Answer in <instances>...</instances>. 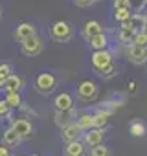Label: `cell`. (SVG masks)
I'll return each instance as SVG.
<instances>
[{"label":"cell","instance_id":"obj_27","mask_svg":"<svg viewBox=\"0 0 147 156\" xmlns=\"http://www.w3.org/2000/svg\"><path fill=\"white\" fill-rule=\"evenodd\" d=\"M132 44H136V46H143V48H147V30H142V31H136V33H134V39H132Z\"/></svg>","mask_w":147,"mask_h":156},{"label":"cell","instance_id":"obj_8","mask_svg":"<svg viewBox=\"0 0 147 156\" xmlns=\"http://www.w3.org/2000/svg\"><path fill=\"white\" fill-rule=\"evenodd\" d=\"M83 132H85V130H83L76 121H72V123H68V125H64V127L61 129V138H63L64 143H68V141H76V140H81Z\"/></svg>","mask_w":147,"mask_h":156},{"label":"cell","instance_id":"obj_33","mask_svg":"<svg viewBox=\"0 0 147 156\" xmlns=\"http://www.w3.org/2000/svg\"><path fill=\"white\" fill-rule=\"evenodd\" d=\"M0 156H11V149L2 143V145H0Z\"/></svg>","mask_w":147,"mask_h":156},{"label":"cell","instance_id":"obj_1","mask_svg":"<svg viewBox=\"0 0 147 156\" xmlns=\"http://www.w3.org/2000/svg\"><path fill=\"white\" fill-rule=\"evenodd\" d=\"M74 35H76V30L74 26L66 20H57L50 26V37L52 41L55 42H63V44H68L74 41Z\"/></svg>","mask_w":147,"mask_h":156},{"label":"cell","instance_id":"obj_25","mask_svg":"<svg viewBox=\"0 0 147 156\" xmlns=\"http://www.w3.org/2000/svg\"><path fill=\"white\" fill-rule=\"evenodd\" d=\"M131 15H132V9H131V8H114V19H116L118 22L127 20Z\"/></svg>","mask_w":147,"mask_h":156},{"label":"cell","instance_id":"obj_4","mask_svg":"<svg viewBox=\"0 0 147 156\" xmlns=\"http://www.w3.org/2000/svg\"><path fill=\"white\" fill-rule=\"evenodd\" d=\"M112 61H114V57L109 51V48H105V50H94L92 55H90V64H92V70L96 73L101 72L105 66H109Z\"/></svg>","mask_w":147,"mask_h":156},{"label":"cell","instance_id":"obj_20","mask_svg":"<svg viewBox=\"0 0 147 156\" xmlns=\"http://www.w3.org/2000/svg\"><path fill=\"white\" fill-rule=\"evenodd\" d=\"M88 44H90L92 50H105V48H109V37L105 33H99V35L92 37L88 41Z\"/></svg>","mask_w":147,"mask_h":156},{"label":"cell","instance_id":"obj_31","mask_svg":"<svg viewBox=\"0 0 147 156\" xmlns=\"http://www.w3.org/2000/svg\"><path fill=\"white\" fill-rule=\"evenodd\" d=\"M114 8H131L129 0H112V9Z\"/></svg>","mask_w":147,"mask_h":156},{"label":"cell","instance_id":"obj_32","mask_svg":"<svg viewBox=\"0 0 147 156\" xmlns=\"http://www.w3.org/2000/svg\"><path fill=\"white\" fill-rule=\"evenodd\" d=\"M127 90H129L131 94H136V90H138V85H136V81H129V83H127Z\"/></svg>","mask_w":147,"mask_h":156},{"label":"cell","instance_id":"obj_22","mask_svg":"<svg viewBox=\"0 0 147 156\" xmlns=\"http://www.w3.org/2000/svg\"><path fill=\"white\" fill-rule=\"evenodd\" d=\"M4 99L8 101V105L11 108H20L22 107V96H20V92H6Z\"/></svg>","mask_w":147,"mask_h":156},{"label":"cell","instance_id":"obj_9","mask_svg":"<svg viewBox=\"0 0 147 156\" xmlns=\"http://www.w3.org/2000/svg\"><path fill=\"white\" fill-rule=\"evenodd\" d=\"M37 33V30H35V26L31 24V22H20L17 28H15V41L20 44L22 41H26V39H30L31 35H35Z\"/></svg>","mask_w":147,"mask_h":156},{"label":"cell","instance_id":"obj_24","mask_svg":"<svg viewBox=\"0 0 147 156\" xmlns=\"http://www.w3.org/2000/svg\"><path fill=\"white\" fill-rule=\"evenodd\" d=\"M88 156H112V151H110L107 145L99 143V145H94V147H90V152H88Z\"/></svg>","mask_w":147,"mask_h":156},{"label":"cell","instance_id":"obj_2","mask_svg":"<svg viewBox=\"0 0 147 156\" xmlns=\"http://www.w3.org/2000/svg\"><path fill=\"white\" fill-rule=\"evenodd\" d=\"M57 83H59L57 77L52 72H41V73L35 75V79H33V88L41 96H50V94L55 92Z\"/></svg>","mask_w":147,"mask_h":156},{"label":"cell","instance_id":"obj_5","mask_svg":"<svg viewBox=\"0 0 147 156\" xmlns=\"http://www.w3.org/2000/svg\"><path fill=\"white\" fill-rule=\"evenodd\" d=\"M98 94H99V90H98V85L94 83V81H81L79 85H77V99H81V101H94L96 98H98Z\"/></svg>","mask_w":147,"mask_h":156},{"label":"cell","instance_id":"obj_28","mask_svg":"<svg viewBox=\"0 0 147 156\" xmlns=\"http://www.w3.org/2000/svg\"><path fill=\"white\" fill-rule=\"evenodd\" d=\"M129 6L134 13H138V11H143V8L147 6V0H129Z\"/></svg>","mask_w":147,"mask_h":156},{"label":"cell","instance_id":"obj_10","mask_svg":"<svg viewBox=\"0 0 147 156\" xmlns=\"http://www.w3.org/2000/svg\"><path fill=\"white\" fill-rule=\"evenodd\" d=\"M83 141H85V145H88V147L99 145V143L105 141V130H103V129H94V127H92V129H88V130L85 132Z\"/></svg>","mask_w":147,"mask_h":156},{"label":"cell","instance_id":"obj_19","mask_svg":"<svg viewBox=\"0 0 147 156\" xmlns=\"http://www.w3.org/2000/svg\"><path fill=\"white\" fill-rule=\"evenodd\" d=\"M92 119H94L92 112H88V110H81V112L77 114V118H76V123H77L83 130H88V129H92Z\"/></svg>","mask_w":147,"mask_h":156},{"label":"cell","instance_id":"obj_14","mask_svg":"<svg viewBox=\"0 0 147 156\" xmlns=\"http://www.w3.org/2000/svg\"><path fill=\"white\" fill-rule=\"evenodd\" d=\"M74 116H76V107H74V108H68V110H55L53 121H55V125H57L59 129H63L64 125H68V123L74 121Z\"/></svg>","mask_w":147,"mask_h":156},{"label":"cell","instance_id":"obj_23","mask_svg":"<svg viewBox=\"0 0 147 156\" xmlns=\"http://www.w3.org/2000/svg\"><path fill=\"white\" fill-rule=\"evenodd\" d=\"M98 75L101 77V79H112V77H116V75H118V64L112 61L109 66H105L101 72H98Z\"/></svg>","mask_w":147,"mask_h":156},{"label":"cell","instance_id":"obj_18","mask_svg":"<svg viewBox=\"0 0 147 156\" xmlns=\"http://www.w3.org/2000/svg\"><path fill=\"white\" fill-rule=\"evenodd\" d=\"M134 30L132 28H123V26H120V30H118V33H116V37H118V41L121 42V44H125V46H129V44H132V39H134Z\"/></svg>","mask_w":147,"mask_h":156},{"label":"cell","instance_id":"obj_17","mask_svg":"<svg viewBox=\"0 0 147 156\" xmlns=\"http://www.w3.org/2000/svg\"><path fill=\"white\" fill-rule=\"evenodd\" d=\"M92 116H94V119H92V127L94 129H107V125H109V112H105V110H101V108H98L96 112H92Z\"/></svg>","mask_w":147,"mask_h":156},{"label":"cell","instance_id":"obj_26","mask_svg":"<svg viewBox=\"0 0 147 156\" xmlns=\"http://www.w3.org/2000/svg\"><path fill=\"white\" fill-rule=\"evenodd\" d=\"M13 73V66L9 62H0V88H2L4 81H6V77Z\"/></svg>","mask_w":147,"mask_h":156},{"label":"cell","instance_id":"obj_30","mask_svg":"<svg viewBox=\"0 0 147 156\" xmlns=\"http://www.w3.org/2000/svg\"><path fill=\"white\" fill-rule=\"evenodd\" d=\"M98 2V0H74V4H76L77 8H90Z\"/></svg>","mask_w":147,"mask_h":156},{"label":"cell","instance_id":"obj_7","mask_svg":"<svg viewBox=\"0 0 147 156\" xmlns=\"http://www.w3.org/2000/svg\"><path fill=\"white\" fill-rule=\"evenodd\" d=\"M11 127L15 129V132H17L22 140H30V138L33 136V125H31V121L26 119V118H17V119H13V121H11Z\"/></svg>","mask_w":147,"mask_h":156},{"label":"cell","instance_id":"obj_12","mask_svg":"<svg viewBox=\"0 0 147 156\" xmlns=\"http://www.w3.org/2000/svg\"><path fill=\"white\" fill-rule=\"evenodd\" d=\"M22 87H24V79L17 73H11V75L6 77V81L2 85V90L4 92H20Z\"/></svg>","mask_w":147,"mask_h":156},{"label":"cell","instance_id":"obj_3","mask_svg":"<svg viewBox=\"0 0 147 156\" xmlns=\"http://www.w3.org/2000/svg\"><path fill=\"white\" fill-rule=\"evenodd\" d=\"M42 50H44V42L37 33L20 42V51L24 55H28V57H37V55L42 53Z\"/></svg>","mask_w":147,"mask_h":156},{"label":"cell","instance_id":"obj_16","mask_svg":"<svg viewBox=\"0 0 147 156\" xmlns=\"http://www.w3.org/2000/svg\"><path fill=\"white\" fill-rule=\"evenodd\" d=\"M74 108V98L70 92H61L55 96V110H68Z\"/></svg>","mask_w":147,"mask_h":156},{"label":"cell","instance_id":"obj_11","mask_svg":"<svg viewBox=\"0 0 147 156\" xmlns=\"http://www.w3.org/2000/svg\"><path fill=\"white\" fill-rule=\"evenodd\" d=\"M99 33H105V28H103L98 20H88V22H85V26L81 28V35H83L85 41H90L92 37H96V35H99Z\"/></svg>","mask_w":147,"mask_h":156},{"label":"cell","instance_id":"obj_21","mask_svg":"<svg viewBox=\"0 0 147 156\" xmlns=\"http://www.w3.org/2000/svg\"><path fill=\"white\" fill-rule=\"evenodd\" d=\"M129 132H131V136H134V138H142V136H145L147 127H145L143 121L134 119V121H131V125H129Z\"/></svg>","mask_w":147,"mask_h":156},{"label":"cell","instance_id":"obj_36","mask_svg":"<svg viewBox=\"0 0 147 156\" xmlns=\"http://www.w3.org/2000/svg\"><path fill=\"white\" fill-rule=\"evenodd\" d=\"M17 156H22V154H17Z\"/></svg>","mask_w":147,"mask_h":156},{"label":"cell","instance_id":"obj_6","mask_svg":"<svg viewBox=\"0 0 147 156\" xmlns=\"http://www.w3.org/2000/svg\"><path fill=\"white\" fill-rule=\"evenodd\" d=\"M127 59L136 64V66H142L147 62V48L143 46H136V44H129L127 48Z\"/></svg>","mask_w":147,"mask_h":156},{"label":"cell","instance_id":"obj_35","mask_svg":"<svg viewBox=\"0 0 147 156\" xmlns=\"http://www.w3.org/2000/svg\"><path fill=\"white\" fill-rule=\"evenodd\" d=\"M30 156H41V154H30Z\"/></svg>","mask_w":147,"mask_h":156},{"label":"cell","instance_id":"obj_29","mask_svg":"<svg viewBox=\"0 0 147 156\" xmlns=\"http://www.w3.org/2000/svg\"><path fill=\"white\" fill-rule=\"evenodd\" d=\"M11 107L8 105V101L6 99H0V118H9L11 116Z\"/></svg>","mask_w":147,"mask_h":156},{"label":"cell","instance_id":"obj_13","mask_svg":"<svg viewBox=\"0 0 147 156\" xmlns=\"http://www.w3.org/2000/svg\"><path fill=\"white\" fill-rule=\"evenodd\" d=\"M87 154V145L81 140L68 141L64 145V156H85Z\"/></svg>","mask_w":147,"mask_h":156},{"label":"cell","instance_id":"obj_15","mask_svg":"<svg viewBox=\"0 0 147 156\" xmlns=\"http://www.w3.org/2000/svg\"><path fill=\"white\" fill-rule=\"evenodd\" d=\"M2 143H4L6 147H9V149H15V147H19V145L22 143V138L15 132L13 127H9V129H6L4 134H2Z\"/></svg>","mask_w":147,"mask_h":156},{"label":"cell","instance_id":"obj_34","mask_svg":"<svg viewBox=\"0 0 147 156\" xmlns=\"http://www.w3.org/2000/svg\"><path fill=\"white\" fill-rule=\"evenodd\" d=\"M0 19H2V8H0Z\"/></svg>","mask_w":147,"mask_h":156}]
</instances>
